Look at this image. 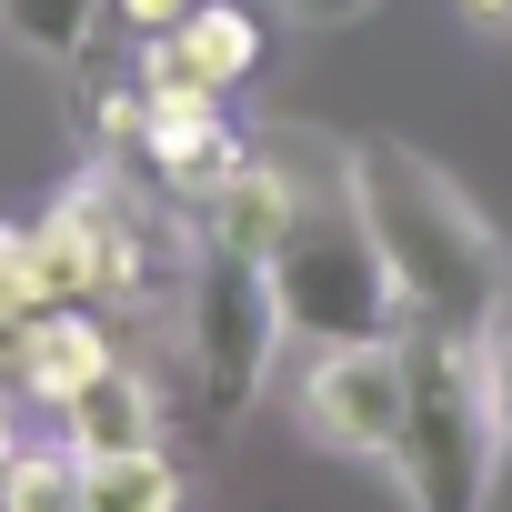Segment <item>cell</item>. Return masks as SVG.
<instances>
[{
	"mask_svg": "<svg viewBox=\"0 0 512 512\" xmlns=\"http://www.w3.org/2000/svg\"><path fill=\"white\" fill-rule=\"evenodd\" d=\"M302 422H312V442H332V452L392 462V442H402V332L322 342V362L302 372Z\"/></svg>",
	"mask_w": 512,
	"mask_h": 512,
	"instance_id": "obj_5",
	"label": "cell"
},
{
	"mask_svg": "<svg viewBox=\"0 0 512 512\" xmlns=\"http://www.w3.org/2000/svg\"><path fill=\"white\" fill-rule=\"evenodd\" d=\"M292 211H302V191H292L272 161H251V151H241L231 181L201 191V231H211V251H241V262H272L282 231H292Z\"/></svg>",
	"mask_w": 512,
	"mask_h": 512,
	"instance_id": "obj_8",
	"label": "cell"
},
{
	"mask_svg": "<svg viewBox=\"0 0 512 512\" xmlns=\"http://www.w3.org/2000/svg\"><path fill=\"white\" fill-rule=\"evenodd\" d=\"M352 201L392 272L402 332H492L502 322V241L422 151H352Z\"/></svg>",
	"mask_w": 512,
	"mask_h": 512,
	"instance_id": "obj_1",
	"label": "cell"
},
{
	"mask_svg": "<svg viewBox=\"0 0 512 512\" xmlns=\"http://www.w3.org/2000/svg\"><path fill=\"white\" fill-rule=\"evenodd\" d=\"M121 362V342H111V322H101V302H51V312H31L21 332H11V382L31 392V402H71L81 382H101Z\"/></svg>",
	"mask_w": 512,
	"mask_h": 512,
	"instance_id": "obj_7",
	"label": "cell"
},
{
	"mask_svg": "<svg viewBox=\"0 0 512 512\" xmlns=\"http://www.w3.org/2000/svg\"><path fill=\"white\" fill-rule=\"evenodd\" d=\"M31 231H41V251H51V272H61L71 302H131L141 272H151L141 221L121 211L111 181H71V191L51 201V221H31Z\"/></svg>",
	"mask_w": 512,
	"mask_h": 512,
	"instance_id": "obj_6",
	"label": "cell"
},
{
	"mask_svg": "<svg viewBox=\"0 0 512 512\" xmlns=\"http://www.w3.org/2000/svg\"><path fill=\"white\" fill-rule=\"evenodd\" d=\"M0 512H81V462H71V442H61V452H11V472H0Z\"/></svg>",
	"mask_w": 512,
	"mask_h": 512,
	"instance_id": "obj_15",
	"label": "cell"
},
{
	"mask_svg": "<svg viewBox=\"0 0 512 512\" xmlns=\"http://www.w3.org/2000/svg\"><path fill=\"white\" fill-rule=\"evenodd\" d=\"M272 302H282V332L302 342H372V332H402V302H392V272L372 251V221L352 191H302L282 251H272Z\"/></svg>",
	"mask_w": 512,
	"mask_h": 512,
	"instance_id": "obj_3",
	"label": "cell"
},
{
	"mask_svg": "<svg viewBox=\"0 0 512 512\" xmlns=\"http://www.w3.org/2000/svg\"><path fill=\"white\" fill-rule=\"evenodd\" d=\"M141 161H151V181H171V191H211V181H231L241 171V131L221 121V101L211 111H151V131H141Z\"/></svg>",
	"mask_w": 512,
	"mask_h": 512,
	"instance_id": "obj_11",
	"label": "cell"
},
{
	"mask_svg": "<svg viewBox=\"0 0 512 512\" xmlns=\"http://www.w3.org/2000/svg\"><path fill=\"white\" fill-rule=\"evenodd\" d=\"M191 11H201V0H111V21H121L131 41H151V31H181Z\"/></svg>",
	"mask_w": 512,
	"mask_h": 512,
	"instance_id": "obj_16",
	"label": "cell"
},
{
	"mask_svg": "<svg viewBox=\"0 0 512 512\" xmlns=\"http://www.w3.org/2000/svg\"><path fill=\"white\" fill-rule=\"evenodd\" d=\"M111 0H0V31H11L31 61H81Z\"/></svg>",
	"mask_w": 512,
	"mask_h": 512,
	"instance_id": "obj_14",
	"label": "cell"
},
{
	"mask_svg": "<svg viewBox=\"0 0 512 512\" xmlns=\"http://www.w3.org/2000/svg\"><path fill=\"white\" fill-rule=\"evenodd\" d=\"M11 452H21V432H11V412H0V472H11Z\"/></svg>",
	"mask_w": 512,
	"mask_h": 512,
	"instance_id": "obj_20",
	"label": "cell"
},
{
	"mask_svg": "<svg viewBox=\"0 0 512 512\" xmlns=\"http://www.w3.org/2000/svg\"><path fill=\"white\" fill-rule=\"evenodd\" d=\"M462 11H472L482 31H512V0H462Z\"/></svg>",
	"mask_w": 512,
	"mask_h": 512,
	"instance_id": "obj_19",
	"label": "cell"
},
{
	"mask_svg": "<svg viewBox=\"0 0 512 512\" xmlns=\"http://www.w3.org/2000/svg\"><path fill=\"white\" fill-rule=\"evenodd\" d=\"M482 362H492V412H502V442H512V312L482 332Z\"/></svg>",
	"mask_w": 512,
	"mask_h": 512,
	"instance_id": "obj_17",
	"label": "cell"
},
{
	"mask_svg": "<svg viewBox=\"0 0 512 512\" xmlns=\"http://www.w3.org/2000/svg\"><path fill=\"white\" fill-rule=\"evenodd\" d=\"M61 442L91 462V452H141V442H161V402H151V382L131 372V362H111L101 382H81L71 402H61Z\"/></svg>",
	"mask_w": 512,
	"mask_h": 512,
	"instance_id": "obj_9",
	"label": "cell"
},
{
	"mask_svg": "<svg viewBox=\"0 0 512 512\" xmlns=\"http://www.w3.org/2000/svg\"><path fill=\"white\" fill-rule=\"evenodd\" d=\"M492 452H502V412H492V362L482 332H402V482L422 512H482L492 492Z\"/></svg>",
	"mask_w": 512,
	"mask_h": 512,
	"instance_id": "obj_2",
	"label": "cell"
},
{
	"mask_svg": "<svg viewBox=\"0 0 512 512\" xmlns=\"http://www.w3.org/2000/svg\"><path fill=\"white\" fill-rule=\"evenodd\" d=\"M51 302H71V292H61V272H51L41 231L0 221V362H11V332H21L31 312H51Z\"/></svg>",
	"mask_w": 512,
	"mask_h": 512,
	"instance_id": "obj_13",
	"label": "cell"
},
{
	"mask_svg": "<svg viewBox=\"0 0 512 512\" xmlns=\"http://www.w3.org/2000/svg\"><path fill=\"white\" fill-rule=\"evenodd\" d=\"M71 462H81V452H71ZM81 512H181L171 452H161V442H141V452H91V462H81Z\"/></svg>",
	"mask_w": 512,
	"mask_h": 512,
	"instance_id": "obj_12",
	"label": "cell"
},
{
	"mask_svg": "<svg viewBox=\"0 0 512 512\" xmlns=\"http://www.w3.org/2000/svg\"><path fill=\"white\" fill-rule=\"evenodd\" d=\"M161 41H171V51H181V71H191L201 91H221V101H231L251 71H262V51H272L251 0H201V11H191L181 31H161Z\"/></svg>",
	"mask_w": 512,
	"mask_h": 512,
	"instance_id": "obj_10",
	"label": "cell"
},
{
	"mask_svg": "<svg viewBox=\"0 0 512 512\" xmlns=\"http://www.w3.org/2000/svg\"><path fill=\"white\" fill-rule=\"evenodd\" d=\"M282 11H292V21H312V31H342V21H362V11H372V0H282Z\"/></svg>",
	"mask_w": 512,
	"mask_h": 512,
	"instance_id": "obj_18",
	"label": "cell"
},
{
	"mask_svg": "<svg viewBox=\"0 0 512 512\" xmlns=\"http://www.w3.org/2000/svg\"><path fill=\"white\" fill-rule=\"evenodd\" d=\"M272 342H282V302H272V262H241V251H211L201 262V292H191V362H201V392L211 412H241L272 372Z\"/></svg>",
	"mask_w": 512,
	"mask_h": 512,
	"instance_id": "obj_4",
	"label": "cell"
}]
</instances>
